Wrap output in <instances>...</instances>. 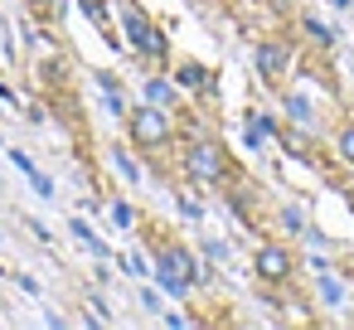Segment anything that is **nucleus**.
Here are the masks:
<instances>
[{
	"instance_id": "nucleus-1",
	"label": "nucleus",
	"mask_w": 354,
	"mask_h": 330,
	"mask_svg": "<svg viewBox=\"0 0 354 330\" xmlns=\"http://www.w3.org/2000/svg\"><path fill=\"white\" fill-rule=\"evenodd\" d=\"M156 277H160L165 291L189 296V291L199 286V257H194L185 243H160V253H156Z\"/></svg>"
},
{
	"instance_id": "nucleus-2",
	"label": "nucleus",
	"mask_w": 354,
	"mask_h": 330,
	"mask_svg": "<svg viewBox=\"0 0 354 330\" xmlns=\"http://www.w3.org/2000/svg\"><path fill=\"white\" fill-rule=\"evenodd\" d=\"M127 131H131V141H136L141 151H160V146L175 136V122H170V112H165V107L146 102V107L127 112Z\"/></svg>"
},
{
	"instance_id": "nucleus-3",
	"label": "nucleus",
	"mask_w": 354,
	"mask_h": 330,
	"mask_svg": "<svg viewBox=\"0 0 354 330\" xmlns=\"http://www.w3.org/2000/svg\"><path fill=\"white\" fill-rule=\"evenodd\" d=\"M185 175L189 180H204V185H223L233 170H228V156L218 141H189L185 151Z\"/></svg>"
},
{
	"instance_id": "nucleus-4",
	"label": "nucleus",
	"mask_w": 354,
	"mask_h": 330,
	"mask_svg": "<svg viewBox=\"0 0 354 330\" xmlns=\"http://www.w3.org/2000/svg\"><path fill=\"white\" fill-rule=\"evenodd\" d=\"M122 30H127V44H131L141 59H160V54H165V35H160V30H156L136 6H127V10H122Z\"/></svg>"
},
{
	"instance_id": "nucleus-5",
	"label": "nucleus",
	"mask_w": 354,
	"mask_h": 330,
	"mask_svg": "<svg viewBox=\"0 0 354 330\" xmlns=\"http://www.w3.org/2000/svg\"><path fill=\"white\" fill-rule=\"evenodd\" d=\"M252 272H257L262 282H291V272H296V253L281 248V243H262V248L252 253Z\"/></svg>"
},
{
	"instance_id": "nucleus-6",
	"label": "nucleus",
	"mask_w": 354,
	"mask_h": 330,
	"mask_svg": "<svg viewBox=\"0 0 354 330\" xmlns=\"http://www.w3.org/2000/svg\"><path fill=\"white\" fill-rule=\"evenodd\" d=\"M286 64H291V49H286V44H277V39L257 44V73H262L267 83H277V78L286 73Z\"/></svg>"
},
{
	"instance_id": "nucleus-7",
	"label": "nucleus",
	"mask_w": 354,
	"mask_h": 330,
	"mask_svg": "<svg viewBox=\"0 0 354 330\" xmlns=\"http://www.w3.org/2000/svg\"><path fill=\"white\" fill-rule=\"evenodd\" d=\"M335 156H339L344 165H354V122H344V127L335 131Z\"/></svg>"
},
{
	"instance_id": "nucleus-8",
	"label": "nucleus",
	"mask_w": 354,
	"mask_h": 330,
	"mask_svg": "<svg viewBox=\"0 0 354 330\" xmlns=\"http://www.w3.org/2000/svg\"><path fill=\"white\" fill-rule=\"evenodd\" d=\"M146 98H151L156 107H165V102H170V88H165L160 78H151V83H146Z\"/></svg>"
},
{
	"instance_id": "nucleus-9",
	"label": "nucleus",
	"mask_w": 354,
	"mask_h": 330,
	"mask_svg": "<svg viewBox=\"0 0 354 330\" xmlns=\"http://www.w3.org/2000/svg\"><path fill=\"white\" fill-rule=\"evenodd\" d=\"M180 83H185V88L204 83V68H199V64H185V68H180Z\"/></svg>"
},
{
	"instance_id": "nucleus-10",
	"label": "nucleus",
	"mask_w": 354,
	"mask_h": 330,
	"mask_svg": "<svg viewBox=\"0 0 354 330\" xmlns=\"http://www.w3.org/2000/svg\"><path fill=\"white\" fill-rule=\"evenodd\" d=\"M112 219H117V223L127 228V223H131V209H127V204H112Z\"/></svg>"
}]
</instances>
